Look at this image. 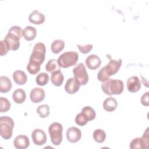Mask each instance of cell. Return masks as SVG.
<instances>
[{"label": "cell", "mask_w": 149, "mask_h": 149, "mask_svg": "<svg viewBox=\"0 0 149 149\" xmlns=\"http://www.w3.org/2000/svg\"><path fill=\"white\" fill-rule=\"evenodd\" d=\"M123 87L124 85L122 80L110 78L103 81L101 84L102 90L108 95L120 94L123 91Z\"/></svg>", "instance_id": "cell-1"}, {"label": "cell", "mask_w": 149, "mask_h": 149, "mask_svg": "<svg viewBox=\"0 0 149 149\" xmlns=\"http://www.w3.org/2000/svg\"><path fill=\"white\" fill-rule=\"evenodd\" d=\"M15 123L13 120L8 116H4L0 118V134L6 140L10 139L12 136L13 129Z\"/></svg>", "instance_id": "cell-2"}, {"label": "cell", "mask_w": 149, "mask_h": 149, "mask_svg": "<svg viewBox=\"0 0 149 149\" xmlns=\"http://www.w3.org/2000/svg\"><path fill=\"white\" fill-rule=\"evenodd\" d=\"M79 59V54L75 51H68L62 54L57 59L60 67L68 68L76 64Z\"/></svg>", "instance_id": "cell-3"}, {"label": "cell", "mask_w": 149, "mask_h": 149, "mask_svg": "<svg viewBox=\"0 0 149 149\" xmlns=\"http://www.w3.org/2000/svg\"><path fill=\"white\" fill-rule=\"evenodd\" d=\"M63 127L58 122H54L49 125L48 128L51 141L54 145L59 146L62 141Z\"/></svg>", "instance_id": "cell-4"}, {"label": "cell", "mask_w": 149, "mask_h": 149, "mask_svg": "<svg viewBox=\"0 0 149 149\" xmlns=\"http://www.w3.org/2000/svg\"><path fill=\"white\" fill-rule=\"evenodd\" d=\"M46 48L42 42L36 43L33 48V52L30 56L29 61H32L41 65L45 60Z\"/></svg>", "instance_id": "cell-5"}, {"label": "cell", "mask_w": 149, "mask_h": 149, "mask_svg": "<svg viewBox=\"0 0 149 149\" xmlns=\"http://www.w3.org/2000/svg\"><path fill=\"white\" fill-rule=\"evenodd\" d=\"M74 77L77 79L81 85H85L88 81V75L86 69V67L83 63L77 64L73 69Z\"/></svg>", "instance_id": "cell-6"}, {"label": "cell", "mask_w": 149, "mask_h": 149, "mask_svg": "<svg viewBox=\"0 0 149 149\" xmlns=\"http://www.w3.org/2000/svg\"><path fill=\"white\" fill-rule=\"evenodd\" d=\"M121 65L122 60L120 59L118 60L111 59L108 63L104 66V69L107 74L110 77L111 76L114 75L118 72Z\"/></svg>", "instance_id": "cell-7"}, {"label": "cell", "mask_w": 149, "mask_h": 149, "mask_svg": "<svg viewBox=\"0 0 149 149\" xmlns=\"http://www.w3.org/2000/svg\"><path fill=\"white\" fill-rule=\"evenodd\" d=\"M33 143L37 146L44 145L47 141V135L41 129H36L31 133Z\"/></svg>", "instance_id": "cell-8"}, {"label": "cell", "mask_w": 149, "mask_h": 149, "mask_svg": "<svg viewBox=\"0 0 149 149\" xmlns=\"http://www.w3.org/2000/svg\"><path fill=\"white\" fill-rule=\"evenodd\" d=\"M81 84L80 82L74 77L68 79L65 86V90L68 93L73 94L76 93L80 88Z\"/></svg>", "instance_id": "cell-9"}, {"label": "cell", "mask_w": 149, "mask_h": 149, "mask_svg": "<svg viewBox=\"0 0 149 149\" xmlns=\"http://www.w3.org/2000/svg\"><path fill=\"white\" fill-rule=\"evenodd\" d=\"M81 137V130L77 127H71L68 129L66 132V138L69 142L72 143H76L80 140Z\"/></svg>", "instance_id": "cell-10"}, {"label": "cell", "mask_w": 149, "mask_h": 149, "mask_svg": "<svg viewBox=\"0 0 149 149\" xmlns=\"http://www.w3.org/2000/svg\"><path fill=\"white\" fill-rule=\"evenodd\" d=\"M127 88L130 93L137 92L141 88V81L137 76H132L127 80Z\"/></svg>", "instance_id": "cell-11"}, {"label": "cell", "mask_w": 149, "mask_h": 149, "mask_svg": "<svg viewBox=\"0 0 149 149\" xmlns=\"http://www.w3.org/2000/svg\"><path fill=\"white\" fill-rule=\"evenodd\" d=\"M31 101L34 103H39L45 98L44 90L40 87H35L31 90L30 94Z\"/></svg>", "instance_id": "cell-12"}, {"label": "cell", "mask_w": 149, "mask_h": 149, "mask_svg": "<svg viewBox=\"0 0 149 149\" xmlns=\"http://www.w3.org/2000/svg\"><path fill=\"white\" fill-rule=\"evenodd\" d=\"M13 144L14 146L17 149H26L29 146L30 141L27 136L20 134L16 137Z\"/></svg>", "instance_id": "cell-13"}, {"label": "cell", "mask_w": 149, "mask_h": 149, "mask_svg": "<svg viewBox=\"0 0 149 149\" xmlns=\"http://www.w3.org/2000/svg\"><path fill=\"white\" fill-rule=\"evenodd\" d=\"M101 64L100 58L96 55L92 54L89 55L86 59V65L91 70H95L99 68Z\"/></svg>", "instance_id": "cell-14"}, {"label": "cell", "mask_w": 149, "mask_h": 149, "mask_svg": "<svg viewBox=\"0 0 149 149\" xmlns=\"http://www.w3.org/2000/svg\"><path fill=\"white\" fill-rule=\"evenodd\" d=\"M45 19L44 15L37 10H33L29 16V22L34 24H42L45 21Z\"/></svg>", "instance_id": "cell-15"}, {"label": "cell", "mask_w": 149, "mask_h": 149, "mask_svg": "<svg viewBox=\"0 0 149 149\" xmlns=\"http://www.w3.org/2000/svg\"><path fill=\"white\" fill-rule=\"evenodd\" d=\"M5 40L8 42L10 50L16 51L20 47V38L17 36L10 34L8 33V34L5 36Z\"/></svg>", "instance_id": "cell-16"}, {"label": "cell", "mask_w": 149, "mask_h": 149, "mask_svg": "<svg viewBox=\"0 0 149 149\" xmlns=\"http://www.w3.org/2000/svg\"><path fill=\"white\" fill-rule=\"evenodd\" d=\"M13 79L17 84L23 85L26 83L27 77L23 71L17 70L13 73Z\"/></svg>", "instance_id": "cell-17"}, {"label": "cell", "mask_w": 149, "mask_h": 149, "mask_svg": "<svg viewBox=\"0 0 149 149\" xmlns=\"http://www.w3.org/2000/svg\"><path fill=\"white\" fill-rule=\"evenodd\" d=\"M12 88L10 80L6 76H2L0 77V91L2 93H8Z\"/></svg>", "instance_id": "cell-18"}, {"label": "cell", "mask_w": 149, "mask_h": 149, "mask_svg": "<svg viewBox=\"0 0 149 149\" xmlns=\"http://www.w3.org/2000/svg\"><path fill=\"white\" fill-rule=\"evenodd\" d=\"M117 101L111 97L106 98L103 102V108L108 112H112L114 111L117 108Z\"/></svg>", "instance_id": "cell-19"}, {"label": "cell", "mask_w": 149, "mask_h": 149, "mask_svg": "<svg viewBox=\"0 0 149 149\" xmlns=\"http://www.w3.org/2000/svg\"><path fill=\"white\" fill-rule=\"evenodd\" d=\"M12 98L15 102L16 104L23 103L26 98V95L24 90L21 88L16 89L14 91L12 94Z\"/></svg>", "instance_id": "cell-20"}, {"label": "cell", "mask_w": 149, "mask_h": 149, "mask_svg": "<svg viewBox=\"0 0 149 149\" xmlns=\"http://www.w3.org/2000/svg\"><path fill=\"white\" fill-rule=\"evenodd\" d=\"M36 29L31 26H26L23 30V36L27 41L34 40L36 37Z\"/></svg>", "instance_id": "cell-21"}, {"label": "cell", "mask_w": 149, "mask_h": 149, "mask_svg": "<svg viewBox=\"0 0 149 149\" xmlns=\"http://www.w3.org/2000/svg\"><path fill=\"white\" fill-rule=\"evenodd\" d=\"M64 77L63 75V73L61 72V71L58 70L56 72H54L52 73L51 77V80L52 83L56 86H60L62 84L63 81Z\"/></svg>", "instance_id": "cell-22"}, {"label": "cell", "mask_w": 149, "mask_h": 149, "mask_svg": "<svg viewBox=\"0 0 149 149\" xmlns=\"http://www.w3.org/2000/svg\"><path fill=\"white\" fill-rule=\"evenodd\" d=\"M46 70L51 73H54V72L60 70V66L58 63L56 59H52L48 61L47 63L45 65Z\"/></svg>", "instance_id": "cell-23"}, {"label": "cell", "mask_w": 149, "mask_h": 149, "mask_svg": "<svg viewBox=\"0 0 149 149\" xmlns=\"http://www.w3.org/2000/svg\"><path fill=\"white\" fill-rule=\"evenodd\" d=\"M65 47V42L62 40H54L51 44V51L54 54H59Z\"/></svg>", "instance_id": "cell-24"}, {"label": "cell", "mask_w": 149, "mask_h": 149, "mask_svg": "<svg viewBox=\"0 0 149 149\" xmlns=\"http://www.w3.org/2000/svg\"><path fill=\"white\" fill-rule=\"evenodd\" d=\"M93 136L94 140L99 143H101L104 142L106 138L105 132L102 129H98L95 130Z\"/></svg>", "instance_id": "cell-25"}, {"label": "cell", "mask_w": 149, "mask_h": 149, "mask_svg": "<svg viewBox=\"0 0 149 149\" xmlns=\"http://www.w3.org/2000/svg\"><path fill=\"white\" fill-rule=\"evenodd\" d=\"M49 79V78L48 74L45 72H42L37 75L36 81L38 85L40 86H43L48 83Z\"/></svg>", "instance_id": "cell-26"}, {"label": "cell", "mask_w": 149, "mask_h": 149, "mask_svg": "<svg viewBox=\"0 0 149 149\" xmlns=\"http://www.w3.org/2000/svg\"><path fill=\"white\" fill-rule=\"evenodd\" d=\"M81 112L87 116L88 120H93L96 116V113L93 108L91 107L86 106L82 108Z\"/></svg>", "instance_id": "cell-27"}, {"label": "cell", "mask_w": 149, "mask_h": 149, "mask_svg": "<svg viewBox=\"0 0 149 149\" xmlns=\"http://www.w3.org/2000/svg\"><path fill=\"white\" fill-rule=\"evenodd\" d=\"M41 69V65L37 63L29 61L27 65V69L29 72L32 74H36L38 73Z\"/></svg>", "instance_id": "cell-28"}, {"label": "cell", "mask_w": 149, "mask_h": 149, "mask_svg": "<svg viewBox=\"0 0 149 149\" xmlns=\"http://www.w3.org/2000/svg\"><path fill=\"white\" fill-rule=\"evenodd\" d=\"M37 112L41 118H46L49 114V107L47 104L40 105L37 108Z\"/></svg>", "instance_id": "cell-29"}, {"label": "cell", "mask_w": 149, "mask_h": 149, "mask_svg": "<svg viewBox=\"0 0 149 149\" xmlns=\"http://www.w3.org/2000/svg\"><path fill=\"white\" fill-rule=\"evenodd\" d=\"M130 148L132 149L146 148L144 144L141 137H137L134 139L130 143Z\"/></svg>", "instance_id": "cell-30"}, {"label": "cell", "mask_w": 149, "mask_h": 149, "mask_svg": "<svg viewBox=\"0 0 149 149\" xmlns=\"http://www.w3.org/2000/svg\"><path fill=\"white\" fill-rule=\"evenodd\" d=\"M88 119L87 118V116L82 112H81L80 113H78L75 118V122L76 123L81 126H83L86 125L87 122H88Z\"/></svg>", "instance_id": "cell-31"}, {"label": "cell", "mask_w": 149, "mask_h": 149, "mask_svg": "<svg viewBox=\"0 0 149 149\" xmlns=\"http://www.w3.org/2000/svg\"><path fill=\"white\" fill-rule=\"evenodd\" d=\"M0 102H1V109L0 112H6L10 109V103L9 101L4 97H0Z\"/></svg>", "instance_id": "cell-32"}, {"label": "cell", "mask_w": 149, "mask_h": 149, "mask_svg": "<svg viewBox=\"0 0 149 149\" xmlns=\"http://www.w3.org/2000/svg\"><path fill=\"white\" fill-rule=\"evenodd\" d=\"M8 33L17 36L20 39L23 36V30H22V28L20 26H12L10 28V29L9 30Z\"/></svg>", "instance_id": "cell-33"}, {"label": "cell", "mask_w": 149, "mask_h": 149, "mask_svg": "<svg viewBox=\"0 0 149 149\" xmlns=\"http://www.w3.org/2000/svg\"><path fill=\"white\" fill-rule=\"evenodd\" d=\"M10 47L8 42L4 39L1 41V48H0V55L1 56L5 55L10 50Z\"/></svg>", "instance_id": "cell-34"}, {"label": "cell", "mask_w": 149, "mask_h": 149, "mask_svg": "<svg viewBox=\"0 0 149 149\" xmlns=\"http://www.w3.org/2000/svg\"><path fill=\"white\" fill-rule=\"evenodd\" d=\"M97 78L100 81H104L109 78V76L107 74L104 67L102 68L98 72L97 74Z\"/></svg>", "instance_id": "cell-35"}, {"label": "cell", "mask_w": 149, "mask_h": 149, "mask_svg": "<svg viewBox=\"0 0 149 149\" xmlns=\"http://www.w3.org/2000/svg\"><path fill=\"white\" fill-rule=\"evenodd\" d=\"M77 46L79 50L83 54H87L90 52L93 48L92 44H86L85 45H80L77 44Z\"/></svg>", "instance_id": "cell-36"}, {"label": "cell", "mask_w": 149, "mask_h": 149, "mask_svg": "<svg viewBox=\"0 0 149 149\" xmlns=\"http://www.w3.org/2000/svg\"><path fill=\"white\" fill-rule=\"evenodd\" d=\"M145 146L146 148L148 147L149 144V133H148V128H147L145 132H144L143 136L141 137Z\"/></svg>", "instance_id": "cell-37"}, {"label": "cell", "mask_w": 149, "mask_h": 149, "mask_svg": "<svg viewBox=\"0 0 149 149\" xmlns=\"http://www.w3.org/2000/svg\"><path fill=\"white\" fill-rule=\"evenodd\" d=\"M148 93L149 92H146L141 97V103L144 106H148L149 105V101H148Z\"/></svg>", "instance_id": "cell-38"}]
</instances>
